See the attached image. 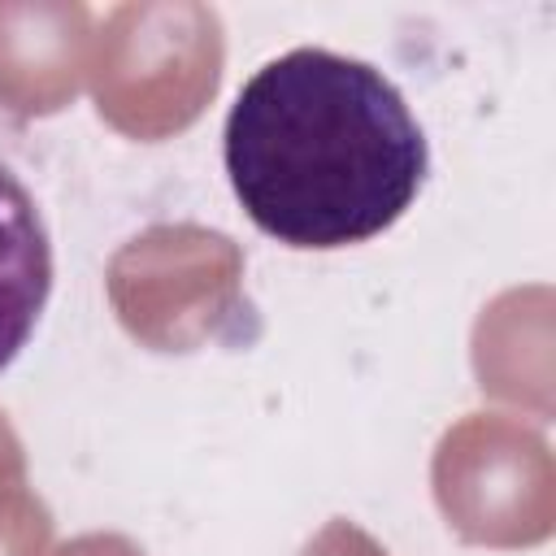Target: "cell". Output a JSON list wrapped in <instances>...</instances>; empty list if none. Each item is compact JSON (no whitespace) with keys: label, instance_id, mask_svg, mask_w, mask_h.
Here are the masks:
<instances>
[{"label":"cell","instance_id":"cell-2","mask_svg":"<svg viewBox=\"0 0 556 556\" xmlns=\"http://www.w3.org/2000/svg\"><path fill=\"white\" fill-rule=\"evenodd\" d=\"M52 295V243L35 195L0 165V369L26 348Z\"/></svg>","mask_w":556,"mask_h":556},{"label":"cell","instance_id":"cell-1","mask_svg":"<svg viewBox=\"0 0 556 556\" xmlns=\"http://www.w3.org/2000/svg\"><path fill=\"white\" fill-rule=\"evenodd\" d=\"M430 169L426 135L369 61L295 48L261 65L226 117L243 213L287 248H348L391 230Z\"/></svg>","mask_w":556,"mask_h":556}]
</instances>
